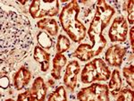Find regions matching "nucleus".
Instances as JSON below:
<instances>
[{
  "label": "nucleus",
  "mask_w": 134,
  "mask_h": 101,
  "mask_svg": "<svg viewBox=\"0 0 134 101\" xmlns=\"http://www.w3.org/2000/svg\"><path fill=\"white\" fill-rule=\"evenodd\" d=\"M81 8L76 0H72L64 6L59 15V20L64 31L74 42H81L85 38L86 27L78 20Z\"/></svg>",
  "instance_id": "1"
},
{
  "label": "nucleus",
  "mask_w": 134,
  "mask_h": 101,
  "mask_svg": "<svg viewBox=\"0 0 134 101\" xmlns=\"http://www.w3.org/2000/svg\"><path fill=\"white\" fill-rule=\"evenodd\" d=\"M115 11L113 7L107 5L105 0H98L96 4V13L93 17L90 28H88V36L91 40V44H96V36L102 38V32L110 23L112 16Z\"/></svg>",
  "instance_id": "2"
},
{
  "label": "nucleus",
  "mask_w": 134,
  "mask_h": 101,
  "mask_svg": "<svg viewBox=\"0 0 134 101\" xmlns=\"http://www.w3.org/2000/svg\"><path fill=\"white\" fill-rule=\"evenodd\" d=\"M110 69L100 58H95L84 66L81 74L83 83H91L95 81H107L110 78Z\"/></svg>",
  "instance_id": "3"
},
{
  "label": "nucleus",
  "mask_w": 134,
  "mask_h": 101,
  "mask_svg": "<svg viewBox=\"0 0 134 101\" xmlns=\"http://www.w3.org/2000/svg\"><path fill=\"white\" fill-rule=\"evenodd\" d=\"M29 12L34 19L55 16L59 13V2L57 0H34L30 5Z\"/></svg>",
  "instance_id": "4"
},
{
  "label": "nucleus",
  "mask_w": 134,
  "mask_h": 101,
  "mask_svg": "<svg viewBox=\"0 0 134 101\" xmlns=\"http://www.w3.org/2000/svg\"><path fill=\"white\" fill-rule=\"evenodd\" d=\"M77 98L81 101H108L109 89L107 85L93 83L90 87L81 89L78 92Z\"/></svg>",
  "instance_id": "5"
},
{
  "label": "nucleus",
  "mask_w": 134,
  "mask_h": 101,
  "mask_svg": "<svg viewBox=\"0 0 134 101\" xmlns=\"http://www.w3.org/2000/svg\"><path fill=\"white\" fill-rule=\"evenodd\" d=\"M47 91V84L41 77H38L32 84V87L18 96V100L43 101L46 98Z\"/></svg>",
  "instance_id": "6"
},
{
  "label": "nucleus",
  "mask_w": 134,
  "mask_h": 101,
  "mask_svg": "<svg viewBox=\"0 0 134 101\" xmlns=\"http://www.w3.org/2000/svg\"><path fill=\"white\" fill-rule=\"evenodd\" d=\"M128 33V24L126 19L124 16L115 17L112 23L108 35L112 42H124L127 38Z\"/></svg>",
  "instance_id": "7"
},
{
  "label": "nucleus",
  "mask_w": 134,
  "mask_h": 101,
  "mask_svg": "<svg viewBox=\"0 0 134 101\" xmlns=\"http://www.w3.org/2000/svg\"><path fill=\"white\" fill-rule=\"evenodd\" d=\"M95 47H96V44L88 45L87 43L81 44L77 48L76 51L72 54V57H77V58H79L80 60H81L83 62L88 61L90 58L99 55L105 46L103 45V46H100L98 48H95Z\"/></svg>",
  "instance_id": "8"
},
{
  "label": "nucleus",
  "mask_w": 134,
  "mask_h": 101,
  "mask_svg": "<svg viewBox=\"0 0 134 101\" xmlns=\"http://www.w3.org/2000/svg\"><path fill=\"white\" fill-rule=\"evenodd\" d=\"M80 71H81V66L77 61L70 62L67 65L64 76V83L69 91H74L77 83V76Z\"/></svg>",
  "instance_id": "9"
},
{
  "label": "nucleus",
  "mask_w": 134,
  "mask_h": 101,
  "mask_svg": "<svg viewBox=\"0 0 134 101\" xmlns=\"http://www.w3.org/2000/svg\"><path fill=\"white\" fill-rule=\"evenodd\" d=\"M126 54V49L120 46L114 45L110 47L105 52V60L111 66H121L124 57Z\"/></svg>",
  "instance_id": "10"
},
{
  "label": "nucleus",
  "mask_w": 134,
  "mask_h": 101,
  "mask_svg": "<svg viewBox=\"0 0 134 101\" xmlns=\"http://www.w3.org/2000/svg\"><path fill=\"white\" fill-rule=\"evenodd\" d=\"M31 79V72L24 66L21 67L18 72L14 74V85L17 91L23 89Z\"/></svg>",
  "instance_id": "11"
},
{
  "label": "nucleus",
  "mask_w": 134,
  "mask_h": 101,
  "mask_svg": "<svg viewBox=\"0 0 134 101\" xmlns=\"http://www.w3.org/2000/svg\"><path fill=\"white\" fill-rule=\"evenodd\" d=\"M33 58L38 63L41 64L42 72H47L49 68V60H50V55L43 49L41 47L36 46L34 48Z\"/></svg>",
  "instance_id": "12"
},
{
  "label": "nucleus",
  "mask_w": 134,
  "mask_h": 101,
  "mask_svg": "<svg viewBox=\"0 0 134 101\" xmlns=\"http://www.w3.org/2000/svg\"><path fill=\"white\" fill-rule=\"evenodd\" d=\"M37 26L38 29L48 32L52 37H55L58 33V25L55 19L44 18L37 23Z\"/></svg>",
  "instance_id": "13"
},
{
  "label": "nucleus",
  "mask_w": 134,
  "mask_h": 101,
  "mask_svg": "<svg viewBox=\"0 0 134 101\" xmlns=\"http://www.w3.org/2000/svg\"><path fill=\"white\" fill-rule=\"evenodd\" d=\"M67 63V58L65 55H64L62 53H57L55 55V58L53 60V70H52L51 75L55 80H59L61 77L62 69Z\"/></svg>",
  "instance_id": "14"
},
{
  "label": "nucleus",
  "mask_w": 134,
  "mask_h": 101,
  "mask_svg": "<svg viewBox=\"0 0 134 101\" xmlns=\"http://www.w3.org/2000/svg\"><path fill=\"white\" fill-rule=\"evenodd\" d=\"M122 87V80L120 77V72L118 70H114L111 74V80L108 84V89L109 92L114 97L116 96L117 92L121 89Z\"/></svg>",
  "instance_id": "15"
},
{
  "label": "nucleus",
  "mask_w": 134,
  "mask_h": 101,
  "mask_svg": "<svg viewBox=\"0 0 134 101\" xmlns=\"http://www.w3.org/2000/svg\"><path fill=\"white\" fill-rule=\"evenodd\" d=\"M67 97H66V91L63 86H59L57 89L54 92L49 95V97L47 98L48 101H62V100H66Z\"/></svg>",
  "instance_id": "16"
},
{
  "label": "nucleus",
  "mask_w": 134,
  "mask_h": 101,
  "mask_svg": "<svg viewBox=\"0 0 134 101\" xmlns=\"http://www.w3.org/2000/svg\"><path fill=\"white\" fill-rule=\"evenodd\" d=\"M38 42L41 48L46 49H49L53 45L52 38L44 31H40L38 34Z\"/></svg>",
  "instance_id": "17"
},
{
  "label": "nucleus",
  "mask_w": 134,
  "mask_h": 101,
  "mask_svg": "<svg viewBox=\"0 0 134 101\" xmlns=\"http://www.w3.org/2000/svg\"><path fill=\"white\" fill-rule=\"evenodd\" d=\"M70 48V40L69 38L64 35H60L57 40V53H64L67 51Z\"/></svg>",
  "instance_id": "18"
},
{
  "label": "nucleus",
  "mask_w": 134,
  "mask_h": 101,
  "mask_svg": "<svg viewBox=\"0 0 134 101\" xmlns=\"http://www.w3.org/2000/svg\"><path fill=\"white\" fill-rule=\"evenodd\" d=\"M122 72H124V76L126 79L127 83L131 87V89H133L134 87V66L132 64L129 66H126V67L124 68L122 70Z\"/></svg>",
  "instance_id": "19"
},
{
  "label": "nucleus",
  "mask_w": 134,
  "mask_h": 101,
  "mask_svg": "<svg viewBox=\"0 0 134 101\" xmlns=\"http://www.w3.org/2000/svg\"><path fill=\"white\" fill-rule=\"evenodd\" d=\"M116 99L122 101H132L133 100V91L131 89H124L119 91L116 94Z\"/></svg>",
  "instance_id": "20"
},
{
  "label": "nucleus",
  "mask_w": 134,
  "mask_h": 101,
  "mask_svg": "<svg viewBox=\"0 0 134 101\" xmlns=\"http://www.w3.org/2000/svg\"><path fill=\"white\" fill-rule=\"evenodd\" d=\"M124 11H126L128 13V20L129 23L131 25L134 23V18H133V0H129V1L124 3Z\"/></svg>",
  "instance_id": "21"
},
{
  "label": "nucleus",
  "mask_w": 134,
  "mask_h": 101,
  "mask_svg": "<svg viewBox=\"0 0 134 101\" xmlns=\"http://www.w3.org/2000/svg\"><path fill=\"white\" fill-rule=\"evenodd\" d=\"M8 85H9V80H8L7 77L5 76L3 78H1V87L3 89H6L8 87Z\"/></svg>",
  "instance_id": "22"
},
{
  "label": "nucleus",
  "mask_w": 134,
  "mask_h": 101,
  "mask_svg": "<svg viewBox=\"0 0 134 101\" xmlns=\"http://www.w3.org/2000/svg\"><path fill=\"white\" fill-rule=\"evenodd\" d=\"M133 38H134V28L131 27V31H130V40H131V48H132V49H133V47H134Z\"/></svg>",
  "instance_id": "23"
}]
</instances>
